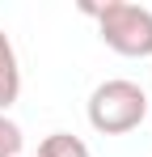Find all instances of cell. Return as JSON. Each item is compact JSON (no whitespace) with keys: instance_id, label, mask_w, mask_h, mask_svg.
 <instances>
[{"instance_id":"5b68a950","label":"cell","mask_w":152,"mask_h":157,"mask_svg":"<svg viewBox=\"0 0 152 157\" xmlns=\"http://www.w3.org/2000/svg\"><path fill=\"white\" fill-rule=\"evenodd\" d=\"M21 144H25L21 128L9 115H0V157H21Z\"/></svg>"},{"instance_id":"6da1fadb","label":"cell","mask_w":152,"mask_h":157,"mask_svg":"<svg viewBox=\"0 0 152 157\" xmlns=\"http://www.w3.org/2000/svg\"><path fill=\"white\" fill-rule=\"evenodd\" d=\"M89 17H97V34L110 51L127 59H148L152 55V9L127 4V0H106V4H80Z\"/></svg>"},{"instance_id":"7a4b0ae2","label":"cell","mask_w":152,"mask_h":157,"mask_svg":"<svg viewBox=\"0 0 152 157\" xmlns=\"http://www.w3.org/2000/svg\"><path fill=\"white\" fill-rule=\"evenodd\" d=\"M144 119H148V94L127 77H110L89 94V123L101 136H127Z\"/></svg>"},{"instance_id":"3957f363","label":"cell","mask_w":152,"mask_h":157,"mask_svg":"<svg viewBox=\"0 0 152 157\" xmlns=\"http://www.w3.org/2000/svg\"><path fill=\"white\" fill-rule=\"evenodd\" d=\"M21 98V64H17V47L0 26V115H9V106Z\"/></svg>"},{"instance_id":"8992f818","label":"cell","mask_w":152,"mask_h":157,"mask_svg":"<svg viewBox=\"0 0 152 157\" xmlns=\"http://www.w3.org/2000/svg\"><path fill=\"white\" fill-rule=\"evenodd\" d=\"M148 115H152V110H148Z\"/></svg>"},{"instance_id":"277c9868","label":"cell","mask_w":152,"mask_h":157,"mask_svg":"<svg viewBox=\"0 0 152 157\" xmlns=\"http://www.w3.org/2000/svg\"><path fill=\"white\" fill-rule=\"evenodd\" d=\"M38 157H93L89 153V144L72 136V132H51L47 140L38 144Z\"/></svg>"}]
</instances>
